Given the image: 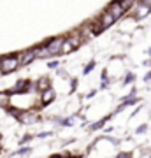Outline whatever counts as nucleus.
I'll return each instance as SVG.
<instances>
[{"mask_svg":"<svg viewBox=\"0 0 151 158\" xmlns=\"http://www.w3.org/2000/svg\"><path fill=\"white\" fill-rule=\"evenodd\" d=\"M18 65H19L18 56H7V58L2 60V63H0V70L4 74H9V72H12V70H16Z\"/></svg>","mask_w":151,"mask_h":158,"instance_id":"nucleus-1","label":"nucleus"},{"mask_svg":"<svg viewBox=\"0 0 151 158\" xmlns=\"http://www.w3.org/2000/svg\"><path fill=\"white\" fill-rule=\"evenodd\" d=\"M79 44H81V35H76V37H67V39L62 42L60 51H62V53H70V51H74L76 48H79Z\"/></svg>","mask_w":151,"mask_h":158,"instance_id":"nucleus-2","label":"nucleus"},{"mask_svg":"<svg viewBox=\"0 0 151 158\" xmlns=\"http://www.w3.org/2000/svg\"><path fill=\"white\" fill-rule=\"evenodd\" d=\"M109 12H111V16L114 18V19H118V18L123 16L125 9L121 7V4H120V2H112L111 6H109Z\"/></svg>","mask_w":151,"mask_h":158,"instance_id":"nucleus-3","label":"nucleus"},{"mask_svg":"<svg viewBox=\"0 0 151 158\" xmlns=\"http://www.w3.org/2000/svg\"><path fill=\"white\" fill-rule=\"evenodd\" d=\"M62 42L63 39L62 37H56V39H53L48 44V49H49V55H56V53H60V48H62Z\"/></svg>","mask_w":151,"mask_h":158,"instance_id":"nucleus-4","label":"nucleus"},{"mask_svg":"<svg viewBox=\"0 0 151 158\" xmlns=\"http://www.w3.org/2000/svg\"><path fill=\"white\" fill-rule=\"evenodd\" d=\"M34 58H35V51L34 49L25 51V53L21 55V58H19V65H28L30 62H34Z\"/></svg>","mask_w":151,"mask_h":158,"instance_id":"nucleus-5","label":"nucleus"},{"mask_svg":"<svg viewBox=\"0 0 151 158\" xmlns=\"http://www.w3.org/2000/svg\"><path fill=\"white\" fill-rule=\"evenodd\" d=\"M114 21H116V19L111 16V12L107 11V12H104V14H102V18H100V21H99V23L102 25V28H107V27H111Z\"/></svg>","mask_w":151,"mask_h":158,"instance_id":"nucleus-6","label":"nucleus"},{"mask_svg":"<svg viewBox=\"0 0 151 158\" xmlns=\"http://www.w3.org/2000/svg\"><path fill=\"white\" fill-rule=\"evenodd\" d=\"M53 98H55V91L53 90H49V88L42 90V102H44V104H49Z\"/></svg>","mask_w":151,"mask_h":158,"instance_id":"nucleus-7","label":"nucleus"},{"mask_svg":"<svg viewBox=\"0 0 151 158\" xmlns=\"http://www.w3.org/2000/svg\"><path fill=\"white\" fill-rule=\"evenodd\" d=\"M35 51V58H46L49 56V49H48V46H40V48H37Z\"/></svg>","mask_w":151,"mask_h":158,"instance_id":"nucleus-8","label":"nucleus"},{"mask_svg":"<svg viewBox=\"0 0 151 158\" xmlns=\"http://www.w3.org/2000/svg\"><path fill=\"white\" fill-rule=\"evenodd\" d=\"M148 12H149V6H148V4L139 6V7H137V11H135V18H144Z\"/></svg>","mask_w":151,"mask_h":158,"instance_id":"nucleus-9","label":"nucleus"},{"mask_svg":"<svg viewBox=\"0 0 151 158\" xmlns=\"http://www.w3.org/2000/svg\"><path fill=\"white\" fill-rule=\"evenodd\" d=\"M9 97H11V93L0 91V107H7V104H9Z\"/></svg>","mask_w":151,"mask_h":158,"instance_id":"nucleus-10","label":"nucleus"},{"mask_svg":"<svg viewBox=\"0 0 151 158\" xmlns=\"http://www.w3.org/2000/svg\"><path fill=\"white\" fill-rule=\"evenodd\" d=\"M27 86H28V83H27V81H18L16 85L12 86L11 93H14V91H23L25 88H27Z\"/></svg>","mask_w":151,"mask_h":158,"instance_id":"nucleus-11","label":"nucleus"},{"mask_svg":"<svg viewBox=\"0 0 151 158\" xmlns=\"http://www.w3.org/2000/svg\"><path fill=\"white\" fill-rule=\"evenodd\" d=\"M39 88L40 90H46V88H49V79L48 77H42L39 81Z\"/></svg>","mask_w":151,"mask_h":158,"instance_id":"nucleus-12","label":"nucleus"},{"mask_svg":"<svg viewBox=\"0 0 151 158\" xmlns=\"http://www.w3.org/2000/svg\"><path fill=\"white\" fill-rule=\"evenodd\" d=\"M30 153V148H23V149H19L18 153H14V156H19V155H28Z\"/></svg>","mask_w":151,"mask_h":158,"instance_id":"nucleus-13","label":"nucleus"},{"mask_svg":"<svg viewBox=\"0 0 151 158\" xmlns=\"http://www.w3.org/2000/svg\"><path fill=\"white\" fill-rule=\"evenodd\" d=\"M93 67H95V63H93V62H90V65H88L86 69H84V74H88L90 70H93Z\"/></svg>","mask_w":151,"mask_h":158,"instance_id":"nucleus-14","label":"nucleus"},{"mask_svg":"<svg viewBox=\"0 0 151 158\" xmlns=\"http://www.w3.org/2000/svg\"><path fill=\"white\" fill-rule=\"evenodd\" d=\"M102 125H104V121H99V123H95L93 127H91V130H97V128H100Z\"/></svg>","mask_w":151,"mask_h":158,"instance_id":"nucleus-15","label":"nucleus"},{"mask_svg":"<svg viewBox=\"0 0 151 158\" xmlns=\"http://www.w3.org/2000/svg\"><path fill=\"white\" fill-rule=\"evenodd\" d=\"M74 121H76V118H69L67 121H63V125H72Z\"/></svg>","mask_w":151,"mask_h":158,"instance_id":"nucleus-16","label":"nucleus"},{"mask_svg":"<svg viewBox=\"0 0 151 158\" xmlns=\"http://www.w3.org/2000/svg\"><path fill=\"white\" fill-rule=\"evenodd\" d=\"M130 81H134V74H128L127 79H125V83H130Z\"/></svg>","mask_w":151,"mask_h":158,"instance_id":"nucleus-17","label":"nucleus"},{"mask_svg":"<svg viewBox=\"0 0 151 158\" xmlns=\"http://www.w3.org/2000/svg\"><path fill=\"white\" fill-rule=\"evenodd\" d=\"M56 65H58V62H49L48 63V67L49 69H56Z\"/></svg>","mask_w":151,"mask_h":158,"instance_id":"nucleus-18","label":"nucleus"},{"mask_svg":"<svg viewBox=\"0 0 151 158\" xmlns=\"http://www.w3.org/2000/svg\"><path fill=\"white\" fill-rule=\"evenodd\" d=\"M142 132H146V125H142V127L137 128V134H142Z\"/></svg>","mask_w":151,"mask_h":158,"instance_id":"nucleus-19","label":"nucleus"},{"mask_svg":"<svg viewBox=\"0 0 151 158\" xmlns=\"http://www.w3.org/2000/svg\"><path fill=\"white\" fill-rule=\"evenodd\" d=\"M118 156H120V158H127V156H130V155H128V153H120Z\"/></svg>","mask_w":151,"mask_h":158,"instance_id":"nucleus-20","label":"nucleus"},{"mask_svg":"<svg viewBox=\"0 0 151 158\" xmlns=\"http://www.w3.org/2000/svg\"><path fill=\"white\" fill-rule=\"evenodd\" d=\"M144 4H148V6H151V0H144Z\"/></svg>","mask_w":151,"mask_h":158,"instance_id":"nucleus-21","label":"nucleus"},{"mask_svg":"<svg viewBox=\"0 0 151 158\" xmlns=\"http://www.w3.org/2000/svg\"><path fill=\"white\" fill-rule=\"evenodd\" d=\"M149 55H151V49H149Z\"/></svg>","mask_w":151,"mask_h":158,"instance_id":"nucleus-22","label":"nucleus"},{"mask_svg":"<svg viewBox=\"0 0 151 158\" xmlns=\"http://www.w3.org/2000/svg\"><path fill=\"white\" fill-rule=\"evenodd\" d=\"M134 2H135V0H134Z\"/></svg>","mask_w":151,"mask_h":158,"instance_id":"nucleus-23","label":"nucleus"}]
</instances>
